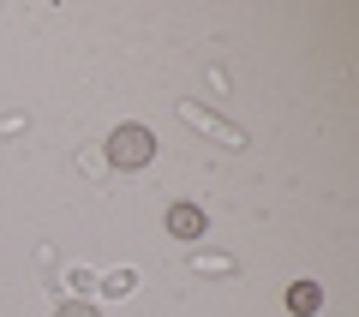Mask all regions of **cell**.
Wrapping results in <instances>:
<instances>
[{
  "label": "cell",
  "mask_w": 359,
  "mask_h": 317,
  "mask_svg": "<svg viewBox=\"0 0 359 317\" xmlns=\"http://www.w3.org/2000/svg\"><path fill=\"white\" fill-rule=\"evenodd\" d=\"M168 234H174V240H204L210 216L198 210V203H168Z\"/></svg>",
  "instance_id": "cell-2"
},
{
  "label": "cell",
  "mask_w": 359,
  "mask_h": 317,
  "mask_svg": "<svg viewBox=\"0 0 359 317\" xmlns=\"http://www.w3.org/2000/svg\"><path fill=\"white\" fill-rule=\"evenodd\" d=\"M150 156H156L150 126H114V132H108V162H114V168H144Z\"/></svg>",
  "instance_id": "cell-1"
},
{
  "label": "cell",
  "mask_w": 359,
  "mask_h": 317,
  "mask_svg": "<svg viewBox=\"0 0 359 317\" xmlns=\"http://www.w3.org/2000/svg\"><path fill=\"white\" fill-rule=\"evenodd\" d=\"M186 120H192V126H204V132H216V138H228V150H240V132H233V126H222V120H210V114H198V108H192V102H186Z\"/></svg>",
  "instance_id": "cell-4"
},
{
  "label": "cell",
  "mask_w": 359,
  "mask_h": 317,
  "mask_svg": "<svg viewBox=\"0 0 359 317\" xmlns=\"http://www.w3.org/2000/svg\"><path fill=\"white\" fill-rule=\"evenodd\" d=\"M318 305H323V293L311 288V281H294V288H287V311H294V317H311Z\"/></svg>",
  "instance_id": "cell-3"
},
{
  "label": "cell",
  "mask_w": 359,
  "mask_h": 317,
  "mask_svg": "<svg viewBox=\"0 0 359 317\" xmlns=\"http://www.w3.org/2000/svg\"><path fill=\"white\" fill-rule=\"evenodd\" d=\"M54 317H96V305H90V299H66Z\"/></svg>",
  "instance_id": "cell-5"
}]
</instances>
